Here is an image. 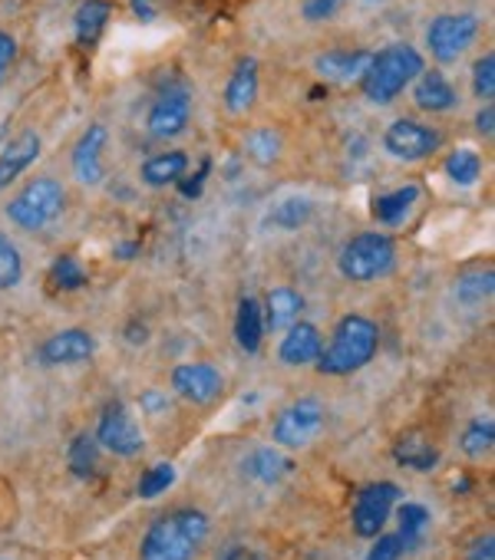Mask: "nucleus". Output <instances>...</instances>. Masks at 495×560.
<instances>
[{
    "label": "nucleus",
    "mask_w": 495,
    "mask_h": 560,
    "mask_svg": "<svg viewBox=\"0 0 495 560\" xmlns=\"http://www.w3.org/2000/svg\"><path fill=\"white\" fill-rule=\"evenodd\" d=\"M208 537V517L198 508H179L156 517L142 537L139 560H195Z\"/></svg>",
    "instance_id": "nucleus-1"
},
{
    "label": "nucleus",
    "mask_w": 495,
    "mask_h": 560,
    "mask_svg": "<svg viewBox=\"0 0 495 560\" xmlns=\"http://www.w3.org/2000/svg\"><path fill=\"white\" fill-rule=\"evenodd\" d=\"M423 57L410 44H390L380 54L370 57V67L360 77L364 96L377 106H390L419 73H423Z\"/></svg>",
    "instance_id": "nucleus-2"
},
{
    "label": "nucleus",
    "mask_w": 495,
    "mask_h": 560,
    "mask_svg": "<svg viewBox=\"0 0 495 560\" xmlns=\"http://www.w3.org/2000/svg\"><path fill=\"white\" fill-rule=\"evenodd\" d=\"M377 347H380L377 324L360 314H350L337 324L331 347L318 357V370L327 376H350L377 357Z\"/></svg>",
    "instance_id": "nucleus-3"
},
{
    "label": "nucleus",
    "mask_w": 495,
    "mask_h": 560,
    "mask_svg": "<svg viewBox=\"0 0 495 560\" xmlns=\"http://www.w3.org/2000/svg\"><path fill=\"white\" fill-rule=\"evenodd\" d=\"M396 264V247L380 231H364L350 237L337 257V267L354 284H373V280L387 277Z\"/></svg>",
    "instance_id": "nucleus-4"
},
{
    "label": "nucleus",
    "mask_w": 495,
    "mask_h": 560,
    "mask_svg": "<svg viewBox=\"0 0 495 560\" xmlns=\"http://www.w3.org/2000/svg\"><path fill=\"white\" fill-rule=\"evenodd\" d=\"M67 205V188L60 185V178L41 175L34 182H27L11 201H8V218L24 228V231H41L50 221L60 218Z\"/></svg>",
    "instance_id": "nucleus-5"
},
{
    "label": "nucleus",
    "mask_w": 495,
    "mask_h": 560,
    "mask_svg": "<svg viewBox=\"0 0 495 560\" xmlns=\"http://www.w3.org/2000/svg\"><path fill=\"white\" fill-rule=\"evenodd\" d=\"M479 37V18L469 11L459 14H439L429 27H426V44L429 54L439 63H456Z\"/></svg>",
    "instance_id": "nucleus-6"
},
{
    "label": "nucleus",
    "mask_w": 495,
    "mask_h": 560,
    "mask_svg": "<svg viewBox=\"0 0 495 560\" xmlns=\"http://www.w3.org/2000/svg\"><path fill=\"white\" fill-rule=\"evenodd\" d=\"M324 429V402L314 396H304L298 402H291L288 409H281L278 422H275V442L285 448H308Z\"/></svg>",
    "instance_id": "nucleus-7"
},
{
    "label": "nucleus",
    "mask_w": 495,
    "mask_h": 560,
    "mask_svg": "<svg viewBox=\"0 0 495 560\" xmlns=\"http://www.w3.org/2000/svg\"><path fill=\"white\" fill-rule=\"evenodd\" d=\"M442 136L416 119H396L383 132V149L400 162H423L439 149Z\"/></svg>",
    "instance_id": "nucleus-8"
},
{
    "label": "nucleus",
    "mask_w": 495,
    "mask_h": 560,
    "mask_svg": "<svg viewBox=\"0 0 495 560\" xmlns=\"http://www.w3.org/2000/svg\"><path fill=\"white\" fill-rule=\"evenodd\" d=\"M400 488L393 481H377V485H364L357 491L354 501V530L360 537H377L390 517V508L396 504Z\"/></svg>",
    "instance_id": "nucleus-9"
},
{
    "label": "nucleus",
    "mask_w": 495,
    "mask_h": 560,
    "mask_svg": "<svg viewBox=\"0 0 495 560\" xmlns=\"http://www.w3.org/2000/svg\"><path fill=\"white\" fill-rule=\"evenodd\" d=\"M103 448H110L113 455H123V458H133L142 452V432L139 425L133 422V416L126 412L123 402H113L103 409L100 416V425H96V435H93Z\"/></svg>",
    "instance_id": "nucleus-10"
},
{
    "label": "nucleus",
    "mask_w": 495,
    "mask_h": 560,
    "mask_svg": "<svg viewBox=\"0 0 495 560\" xmlns=\"http://www.w3.org/2000/svg\"><path fill=\"white\" fill-rule=\"evenodd\" d=\"M188 116H192V96H188L185 90H165V93L152 103L146 126H149V132H152L156 139H175V136L185 132Z\"/></svg>",
    "instance_id": "nucleus-11"
},
{
    "label": "nucleus",
    "mask_w": 495,
    "mask_h": 560,
    "mask_svg": "<svg viewBox=\"0 0 495 560\" xmlns=\"http://www.w3.org/2000/svg\"><path fill=\"white\" fill-rule=\"evenodd\" d=\"M172 386L179 396H185L188 402H198V406H208L221 396L225 389V380L215 366L208 363H182L172 370Z\"/></svg>",
    "instance_id": "nucleus-12"
},
{
    "label": "nucleus",
    "mask_w": 495,
    "mask_h": 560,
    "mask_svg": "<svg viewBox=\"0 0 495 560\" xmlns=\"http://www.w3.org/2000/svg\"><path fill=\"white\" fill-rule=\"evenodd\" d=\"M106 126L103 122H93L87 126V132L77 139V149H73V175L77 182L83 185H100L103 182V149H106Z\"/></svg>",
    "instance_id": "nucleus-13"
},
{
    "label": "nucleus",
    "mask_w": 495,
    "mask_h": 560,
    "mask_svg": "<svg viewBox=\"0 0 495 560\" xmlns=\"http://www.w3.org/2000/svg\"><path fill=\"white\" fill-rule=\"evenodd\" d=\"M96 343L87 330L73 327V330H60L54 334L44 347H41V363L44 366H77L87 363L93 357Z\"/></svg>",
    "instance_id": "nucleus-14"
},
{
    "label": "nucleus",
    "mask_w": 495,
    "mask_h": 560,
    "mask_svg": "<svg viewBox=\"0 0 495 560\" xmlns=\"http://www.w3.org/2000/svg\"><path fill=\"white\" fill-rule=\"evenodd\" d=\"M41 159V136L34 129L14 136L4 149H0V188H8L18 175H24Z\"/></svg>",
    "instance_id": "nucleus-15"
},
{
    "label": "nucleus",
    "mask_w": 495,
    "mask_h": 560,
    "mask_svg": "<svg viewBox=\"0 0 495 560\" xmlns=\"http://www.w3.org/2000/svg\"><path fill=\"white\" fill-rule=\"evenodd\" d=\"M258 100V60H241L225 86V109L231 116H244Z\"/></svg>",
    "instance_id": "nucleus-16"
},
{
    "label": "nucleus",
    "mask_w": 495,
    "mask_h": 560,
    "mask_svg": "<svg viewBox=\"0 0 495 560\" xmlns=\"http://www.w3.org/2000/svg\"><path fill=\"white\" fill-rule=\"evenodd\" d=\"M278 357L288 366H308V363H314L321 357V334H318V327L314 324H295V327H288Z\"/></svg>",
    "instance_id": "nucleus-17"
},
{
    "label": "nucleus",
    "mask_w": 495,
    "mask_h": 560,
    "mask_svg": "<svg viewBox=\"0 0 495 560\" xmlns=\"http://www.w3.org/2000/svg\"><path fill=\"white\" fill-rule=\"evenodd\" d=\"M416 80L419 83L413 90V103L423 113H449L456 106V90H452V83L439 70H423Z\"/></svg>",
    "instance_id": "nucleus-18"
},
{
    "label": "nucleus",
    "mask_w": 495,
    "mask_h": 560,
    "mask_svg": "<svg viewBox=\"0 0 495 560\" xmlns=\"http://www.w3.org/2000/svg\"><path fill=\"white\" fill-rule=\"evenodd\" d=\"M370 57H373V54H367V50H354V54L334 50V54L318 57V60H314V70H318L324 80L350 83V80H360V77H364V70L370 67Z\"/></svg>",
    "instance_id": "nucleus-19"
},
{
    "label": "nucleus",
    "mask_w": 495,
    "mask_h": 560,
    "mask_svg": "<svg viewBox=\"0 0 495 560\" xmlns=\"http://www.w3.org/2000/svg\"><path fill=\"white\" fill-rule=\"evenodd\" d=\"M393 458L410 471H433L439 465V448L423 432H403L393 445Z\"/></svg>",
    "instance_id": "nucleus-20"
},
{
    "label": "nucleus",
    "mask_w": 495,
    "mask_h": 560,
    "mask_svg": "<svg viewBox=\"0 0 495 560\" xmlns=\"http://www.w3.org/2000/svg\"><path fill=\"white\" fill-rule=\"evenodd\" d=\"M301 311H304V298H301L298 291H291V288H275V291L265 298V307H262L265 327H272V330H288V327L298 324Z\"/></svg>",
    "instance_id": "nucleus-21"
},
{
    "label": "nucleus",
    "mask_w": 495,
    "mask_h": 560,
    "mask_svg": "<svg viewBox=\"0 0 495 560\" xmlns=\"http://www.w3.org/2000/svg\"><path fill=\"white\" fill-rule=\"evenodd\" d=\"M234 340L244 353H258L265 340V314L255 298H244L238 304V320H234Z\"/></svg>",
    "instance_id": "nucleus-22"
},
{
    "label": "nucleus",
    "mask_w": 495,
    "mask_h": 560,
    "mask_svg": "<svg viewBox=\"0 0 495 560\" xmlns=\"http://www.w3.org/2000/svg\"><path fill=\"white\" fill-rule=\"evenodd\" d=\"M241 471H244V478H252L258 485H278L291 471V462L275 448H255L241 462Z\"/></svg>",
    "instance_id": "nucleus-23"
},
{
    "label": "nucleus",
    "mask_w": 495,
    "mask_h": 560,
    "mask_svg": "<svg viewBox=\"0 0 495 560\" xmlns=\"http://www.w3.org/2000/svg\"><path fill=\"white\" fill-rule=\"evenodd\" d=\"M110 18H113L110 0H83V4L77 8V40H80V47H93L103 37Z\"/></svg>",
    "instance_id": "nucleus-24"
},
{
    "label": "nucleus",
    "mask_w": 495,
    "mask_h": 560,
    "mask_svg": "<svg viewBox=\"0 0 495 560\" xmlns=\"http://www.w3.org/2000/svg\"><path fill=\"white\" fill-rule=\"evenodd\" d=\"M185 168H188V155L185 152H159V155H152L142 165V182L149 188H165V185L182 182Z\"/></svg>",
    "instance_id": "nucleus-25"
},
{
    "label": "nucleus",
    "mask_w": 495,
    "mask_h": 560,
    "mask_svg": "<svg viewBox=\"0 0 495 560\" xmlns=\"http://www.w3.org/2000/svg\"><path fill=\"white\" fill-rule=\"evenodd\" d=\"M416 201H419V188H416V185L393 188V191L373 198V218H377L380 224H400V221L413 211Z\"/></svg>",
    "instance_id": "nucleus-26"
},
{
    "label": "nucleus",
    "mask_w": 495,
    "mask_h": 560,
    "mask_svg": "<svg viewBox=\"0 0 495 560\" xmlns=\"http://www.w3.org/2000/svg\"><path fill=\"white\" fill-rule=\"evenodd\" d=\"M314 214V201L304 198V195H291V198H281L272 211H268V224L278 228V231H298L311 221Z\"/></svg>",
    "instance_id": "nucleus-27"
},
{
    "label": "nucleus",
    "mask_w": 495,
    "mask_h": 560,
    "mask_svg": "<svg viewBox=\"0 0 495 560\" xmlns=\"http://www.w3.org/2000/svg\"><path fill=\"white\" fill-rule=\"evenodd\" d=\"M67 458H70V471L77 475V478H93L96 475V465H100V442L93 439V435H77L73 442H70V452H67Z\"/></svg>",
    "instance_id": "nucleus-28"
},
{
    "label": "nucleus",
    "mask_w": 495,
    "mask_h": 560,
    "mask_svg": "<svg viewBox=\"0 0 495 560\" xmlns=\"http://www.w3.org/2000/svg\"><path fill=\"white\" fill-rule=\"evenodd\" d=\"M281 149H285V142H281V136L275 132V129H258V132H252L244 139V152H248V159L252 162H258V165H275L278 159H281Z\"/></svg>",
    "instance_id": "nucleus-29"
},
{
    "label": "nucleus",
    "mask_w": 495,
    "mask_h": 560,
    "mask_svg": "<svg viewBox=\"0 0 495 560\" xmlns=\"http://www.w3.org/2000/svg\"><path fill=\"white\" fill-rule=\"evenodd\" d=\"M446 175H449L459 188L475 185L479 175H482V159H479V152H472V149H456V152L446 159Z\"/></svg>",
    "instance_id": "nucleus-30"
},
{
    "label": "nucleus",
    "mask_w": 495,
    "mask_h": 560,
    "mask_svg": "<svg viewBox=\"0 0 495 560\" xmlns=\"http://www.w3.org/2000/svg\"><path fill=\"white\" fill-rule=\"evenodd\" d=\"M492 288H495V277L492 270H482V273H469L456 284V298L465 304V307H482L488 298H492Z\"/></svg>",
    "instance_id": "nucleus-31"
},
{
    "label": "nucleus",
    "mask_w": 495,
    "mask_h": 560,
    "mask_svg": "<svg viewBox=\"0 0 495 560\" xmlns=\"http://www.w3.org/2000/svg\"><path fill=\"white\" fill-rule=\"evenodd\" d=\"M21 277H24L21 250H18V244H14L8 234H0V291L18 288V284H21Z\"/></svg>",
    "instance_id": "nucleus-32"
},
{
    "label": "nucleus",
    "mask_w": 495,
    "mask_h": 560,
    "mask_svg": "<svg viewBox=\"0 0 495 560\" xmlns=\"http://www.w3.org/2000/svg\"><path fill=\"white\" fill-rule=\"evenodd\" d=\"M492 442H495V422L492 419H472L469 429L462 432L459 445L469 458H482L492 448Z\"/></svg>",
    "instance_id": "nucleus-33"
},
{
    "label": "nucleus",
    "mask_w": 495,
    "mask_h": 560,
    "mask_svg": "<svg viewBox=\"0 0 495 560\" xmlns=\"http://www.w3.org/2000/svg\"><path fill=\"white\" fill-rule=\"evenodd\" d=\"M50 280H54L60 291H80V288H87L90 277H87L83 264L73 254H64V257H57V264L50 270Z\"/></svg>",
    "instance_id": "nucleus-34"
},
{
    "label": "nucleus",
    "mask_w": 495,
    "mask_h": 560,
    "mask_svg": "<svg viewBox=\"0 0 495 560\" xmlns=\"http://www.w3.org/2000/svg\"><path fill=\"white\" fill-rule=\"evenodd\" d=\"M172 481H175V468H172L169 462H156L152 468L142 471L136 491H139V498H159L162 491L172 488Z\"/></svg>",
    "instance_id": "nucleus-35"
},
{
    "label": "nucleus",
    "mask_w": 495,
    "mask_h": 560,
    "mask_svg": "<svg viewBox=\"0 0 495 560\" xmlns=\"http://www.w3.org/2000/svg\"><path fill=\"white\" fill-rule=\"evenodd\" d=\"M429 524V511L423 504H400V540L413 547Z\"/></svg>",
    "instance_id": "nucleus-36"
},
{
    "label": "nucleus",
    "mask_w": 495,
    "mask_h": 560,
    "mask_svg": "<svg viewBox=\"0 0 495 560\" xmlns=\"http://www.w3.org/2000/svg\"><path fill=\"white\" fill-rule=\"evenodd\" d=\"M472 93L479 100H492L495 96V57L492 54L475 60V67H472Z\"/></svg>",
    "instance_id": "nucleus-37"
},
{
    "label": "nucleus",
    "mask_w": 495,
    "mask_h": 560,
    "mask_svg": "<svg viewBox=\"0 0 495 560\" xmlns=\"http://www.w3.org/2000/svg\"><path fill=\"white\" fill-rule=\"evenodd\" d=\"M341 8H344V0H301L304 21H311V24L331 21Z\"/></svg>",
    "instance_id": "nucleus-38"
},
{
    "label": "nucleus",
    "mask_w": 495,
    "mask_h": 560,
    "mask_svg": "<svg viewBox=\"0 0 495 560\" xmlns=\"http://www.w3.org/2000/svg\"><path fill=\"white\" fill-rule=\"evenodd\" d=\"M403 550H406V544L400 540V534H383V537H377V544L370 547L367 560H400Z\"/></svg>",
    "instance_id": "nucleus-39"
},
{
    "label": "nucleus",
    "mask_w": 495,
    "mask_h": 560,
    "mask_svg": "<svg viewBox=\"0 0 495 560\" xmlns=\"http://www.w3.org/2000/svg\"><path fill=\"white\" fill-rule=\"evenodd\" d=\"M14 57H18V44H14V37L0 31V83H4L8 67L14 63Z\"/></svg>",
    "instance_id": "nucleus-40"
},
{
    "label": "nucleus",
    "mask_w": 495,
    "mask_h": 560,
    "mask_svg": "<svg viewBox=\"0 0 495 560\" xmlns=\"http://www.w3.org/2000/svg\"><path fill=\"white\" fill-rule=\"evenodd\" d=\"M208 172H211V162L205 159V162H202V168L195 172V178H192V182H182V185H179V188H182V195H185V198H195V195L202 191V185H205Z\"/></svg>",
    "instance_id": "nucleus-41"
},
{
    "label": "nucleus",
    "mask_w": 495,
    "mask_h": 560,
    "mask_svg": "<svg viewBox=\"0 0 495 560\" xmlns=\"http://www.w3.org/2000/svg\"><path fill=\"white\" fill-rule=\"evenodd\" d=\"M465 560H495V540H492V534H485L482 540H475L469 547V557Z\"/></svg>",
    "instance_id": "nucleus-42"
},
{
    "label": "nucleus",
    "mask_w": 495,
    "mask_h": 560,
    "mask_svg": "<svg viewBox=\"0 0 495 560\" xmlns=\"http://www.w3.org/2000/svg\"><path fill=\"white\" fill-rule=\"evenodd\" d=\"M139 402H142V409H146V412H165V409H169V396L152 393V389H149V393H142V399H139Z\"/></svg>",
    "instance_id": "nucleus-43"
},
{
    "label": "nucleus",
    "mask_w": 495,
    "mask_h": 560,
    "mask_svg": "<svg viewBox=\"0 0 495 560\" xmlns=\"http://www.w3.org/2000/svg\"><path fill=\"white\" fill-rule=\"evenodd\" d=\"M221 560H262L252 547H244V544H231L225 553H221Z\"/></svg>",
    "instance_id": "nucleus-44"
},
{
    "label": "nucleus",
    "mask_w": 495,
    "mask_h": 560,
    "mask_svg": "<svg viewBox=\"0 0 495 560\" xmlns=\"http://www.w3.org/2000/svg\"><path fill=\"white\" fill-rule=\"evenodd\" d=\"M495 122V109L492 106H485V109H479V116H475V129L482 132V136H492V126Z\"/></svg>",
    "instance_id": "nucleus-45"
},
{
    "label": "nucleus",
    "mask_w": 495,
    "mask_h": 560,
    "mask_svg": "<svg viewBox=\"0 0 495 560\" xmlns=\"http://www.w3.org/2000/svg\"><path fill=\"white\" fill-rule=\"evenodd\" d=\"M133 11H136L142 21H152V18H156V11H152L149 0H133Z\"/></svg>",
    "instance_id": "nucleus-46"
},
{
    "label": "nucleus",
    "mask_w": 495,
    "mask_h": 560,
    "mask_svg": "<svg viewBox=\"0 0 495 560\" xmlns=\"http://www.w3.org/2000/svg\"><path fill=\"white\" fill-rule=\"evenodd\" d=\"M136 250H139V244H123V247H119V257H123V260H129Z\"/></svg>",
    "instance_id": "nucleus-47"
},
{
    "label": "nucleus",
    "mask_w": 495,
    "mask_h": 560,
    "mask_svg": "<svg viewBox=\"0 0 495 560\" xmlns=\"http://www.w3.org/2000/svg\"><path fill=\"white\" fill-rule=\"evenodd\" d=\"M0 560H4V557H0Z\"/></svg>",
    "instance_id": "nucleus-48"
}]
</instances>
